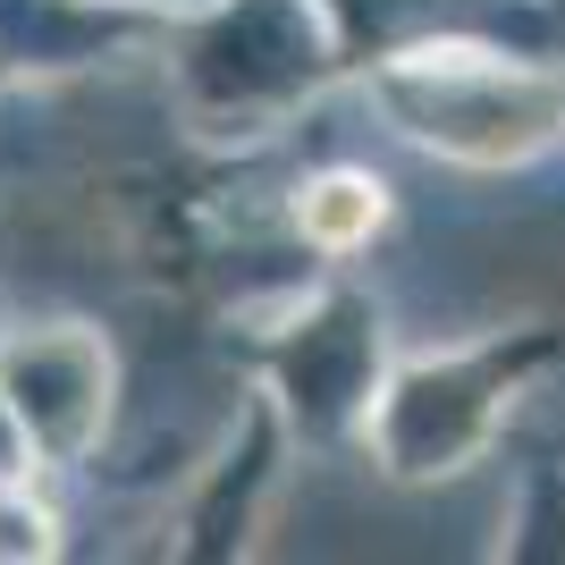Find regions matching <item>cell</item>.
Wrapping results in <instances>:
<instances>
[{"mask_svg":"<svg viewBox=\"0 0 565 565\" xmlns=\"http://www.w3.org/2000/svg\"><path fill=\"white\" fill-rule=\"evenodd\" d=\"M330 186H338V203H305V220H312V236H321V245H347L354 220L380 212V186H363V178H330Z\"/></svg>","mask_w":565,"mask_h":565,"instance_id":"1","label":"cell"}]
</instances>
